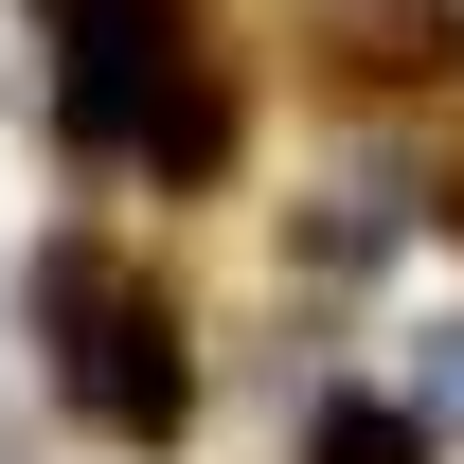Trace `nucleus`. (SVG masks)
<instances>
[{"label":"nucleus","instance_id":"5","mask_svg":"<svg viewBox=\"0 0 464 464\" xmlns=\"http://www.w3.org/2000/svg\"><path fill=\"white\" fill-rule=\"evenodd\" d=\"M393 393H411V411H429V429L464 447V304H429V322H411V357H393Z\"/></svg>","mask_w":464,"mask_h":464},{"label":"nucleus","instance_id":"3","mask_svg":"<svg viewBox=\"0 0 464 464\" xmlns=\"http://www.w3.org/2000/svg\"><path fill=\"white\" fill-rule=\"evenodd\" d=\"M286 54L375 125L464 108V0H286Z\"/></svg>","mask_w":464,"mask_h":464},{"label":"nucleus","instance_id":"2","mask_svg":"<svg viewBox=\"0 0 464 464\" xmlns=\"http://www.w3.org/2000/svg\"><path fill=\"white\" fill-rule=\"evenodd\" d=\"M18 357H36V411L108 464H179L197 393H215V340H197L179 268H143L108 215H54L18 250Z\"/></svg>","mask_w":464,"mask_h":464},{"label":"nucleus","instance_id":"4","mask_svg":"<svg viewBox=\"0 0 464 464\" xmlns=\"http://www.w3.org/2000/svg\"><path fill=\"white\" fill-rule=\"evenodd\" d=\"M286 464H464V447L393 393V375H340V393H304V447Z\"/></svg>","mask_w":464,"mask_h":464},{"label":"nucleus","instance_id":"1","mask_svg":"<svg viewBox=\"0 0 464 464\" xmlns=\"http://www.w3.org/2000/svg\"><path fill=\"white\" fill-rule=\"evenodd\" d=\"M36 18V125L90 197H161L215 215L250 179V54H232V0H18Z\"/></svg>","mask_w":464,"mask_h":464}]
</instances>
